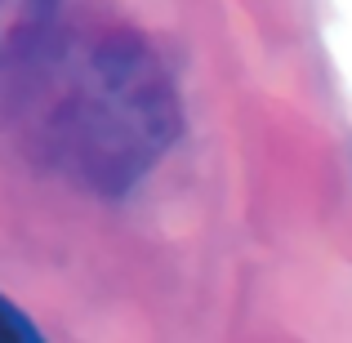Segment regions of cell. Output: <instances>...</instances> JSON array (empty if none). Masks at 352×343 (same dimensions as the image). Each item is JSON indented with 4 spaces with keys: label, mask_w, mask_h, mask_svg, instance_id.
Returning a JSON list of instances; mask_svg holds the SVG:
<instances>
[{
    "label": "cell",
    "mask_w": 352,
    "mask_h": 343,
    "mask_svg": "<svg viewBox=\"0 0 352 343\" xmlns=\"http://www.w3.org/2000/svg\"><path fill=\"white\" fill-rule=\"evenodd\" d=\"M14 120L27 152L94 192L138 183L174 143L170 71L129 32L45 36L18 67Z\"/></svg>",
    "instance_id": "obj_1"
},
{
    "label": "cell",
    "mask_w": 352,
    "mask_h": 343,
    "mask_svg": "<svg viewBox=\"0 0 352 343\" xmlns=\"http://www.w3.org/2000/svg\"><path fill=\"white\" fill-rule=\"evenodd\" d=\"M58 0H0V71H18L50 36Z\"/></svg>",
    "instance_id": "obj_2"
},
{
    "label": "cell",
    "mask_w": 352,
    "mask_h": 343,
    "mask_svg": "<svg viewBox=\"0 0 352 343\" xmlns=\"http://www.w3.org/2000/svg\"><path fill=\"white\" fill-rule=\"evenodd\" d=\"M0 343H45L41 335H36V326L9 299H0Z\"/></svg>",
    "instance_id": "obj_3"
}]
</instances>
